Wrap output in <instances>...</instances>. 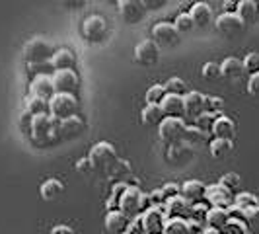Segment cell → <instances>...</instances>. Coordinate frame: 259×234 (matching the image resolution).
I'll list each match as a JSON object with an SVG mask.
<instances>
[{
  "mask_svg": "<svg viewBox=\"0 0 259 234\" xmlns=\"http://www.w3.org/2000/svg\"><path fill=\"white\" fill-rule=\"evenodd\" d=\"M148 207V195L144 193L139 185H127V189L119 197V211L127 215V219H135Z\"/></svg>",
  "mask_w": 259,
  "mask_h": 234,
  "instance_id": "obj_1",
  "label": "cell"
},
{
  "mask_svg": "<svg viewBox=\"0 0 259 234\" xmlns=\"http://www.w3.org/2000/svg\"><path fill=\"white\" fill-rule=\"evenodd\" d=\"M57 119L51 117V113H39L33 115L31 119V125H29V133H31V139L35 143H49L53 139L59 137L57 133Z\"/></svg>",
  "mask_w": 259,
  "mask_h": 234,
  "instance_id": "obj_2",
  "label": "cell"
},
{
  "mask_svg": "<svg viewBox=\"0 0 259 234\" xmlns=\"http://www.w3.org/2000/svg\"><path fill=\"white\" fill-rule=\"evenodd\" d=\"M78 100L74 94H65V92H55L49 100V113L57 121H63L66 117L76 115Z\"/></svg>",
  "mask_w": 259,
  "mask_h": 234,
  "instance_id": "obj_3",
  "label": "cell"
},
{
  "mask_svg": "<svg viewBox=\"0 0 259 234\" xmlns=\"http://www.w3.org/2000/svg\"><path fill=\"white\" fill-rule=\"evenodd\" d=\"M53 53L55 51H53L51 43L45 37L37 35V37H31L24 45L22 55H24L27 65H33V63H47V61H51Z\"/></svg>",
  "mask_w": 259,
  "mask_h": 234,
  "instance_id": "obj_4",
  "label": "cell"
},
{
  "mask_svg": "<svg viewBox=\"0 0 259 234\" xmlns=\"http://www.w3.org/2000/svg\"><path fill=\"white\" fill-rule=\"evenodd\" d=\"M160 127V139L166 144H178L187 135V125L182 117H164Z\"/></svg>",
  "mask_w": 259,
  "mask_h": 234,
  "instance_id": "obj_5",
  "label": "cell"
},
{
  "mask_svg": "<svg viewBox=\"0 0 259 234\" xmlns=\"http://www.w3.org/2000/svg\"><path fill=\"white\" fill-rule=\"evenodd\" d=\"M168 211L166 205L162 207H146L141 213V222H143L144 234H162L164 222L168 221Z\"/></svg>",
  "mask_w": 259,
  "mask_h": 234,
  "instance_id": "obj_6",
  "label": "cell"
},
{
  "mask_svg": "<svg viewBox=\"0 0 259 234\" xmlns=\"http://www.w3.org/2000/svg\"><path fill=\"white\" fill-rule=\"evenodd\" d=\"M88 158L92 160L94 168H100V170H107L111 168V164L117 160V152H115V146L107 141H100L96 143L90 148V154Z\"/></svg>",
  "mask_w": 259,
  "mask_h": 234,
  "instance_id": "obj_7",
  "label": "cell"
},
{
  "mask_svg": "<svg viewBox=\"0 0 259 234\" xmlns=\"http://www.w3.org/2000/svg\"><path fill=\"white\" fill-rule=\"evenodd\" d=\"M80 33H82V37L86 39L88 43H100L105 37V33H107V24H105V20L102 16L92 14V16H88L82 22Z\"/></svg>",
  "mask_w": 259,
  "mask_h": 234,
  "instance_id": "obj_8",
  "label": "cell"
},
{
  "mask_svg": "<svg viewBox=\"0 0 259 234\" xmlns=\"http://www.w3.org/2000/svg\"><path fill=\"white\" fill-rule=\"evenodd\" d=\"M234 201V193L228 191L222 183H212L207 185L205 189V203H208V207H224L230 209Z\"/></svg>",
  "mask_w": 259,
  "mask_h": 234,
  "instance_id": "obj_9",
  "label": "cell"
},
{
  "mask_svg": "<svg viewBox=\"0 0 259 234\" xmlns=\"http://www.w3.org/2000/svg\"><path fill=\"white\" fill-rule=\"evenodd\" d=\"M117 10L121 20H125L127 24H137L144 18L146 6L143 0H117Z\"/></svg>",
  "mask_w": 259,
  "mask_h": 234,
  "instance_id": "obj_10",
  "label": "cell"
},
{
  "mask_svg": "<svg viewBox=\"0 0 259 234\" xmlns=\"http://www.w3.org/2000/svg\"><path fill=\"white\" fill-rule=\"evenodd\" d=\"M214 26H217V29L221 31L224 37H234V35L244 31L246 24L240 20V16L236 12H224L214 20Z\"/></svg>",
  "mask_w": 259,
  "mask_h": 234,
  "instance_id": "obj_11",
  "label": "cell"
},
{
  "mask_svg": "<svg viewBox=\"0 0 259 234\" xmlns=\"http://www.w3.org/2000/svg\"><path fill=\"white\" fill-rule=\"evenodd\" d=\"M160 47L154 39H144L135 47V61L143 66H152L158 63Z\"/></svg>",
  "mask_w": 259,
  "mask_h": 234,
  "instance_id": "obj_12",
  "label": "cell"
},
{
  "mask_svg": "<svg viewBox=\"0 0 259 234\" xmlns=\"http://www.w3.org/2000/svg\"><path fill=\"white\" fill-rule=\"evenodd\" d=\"M152 39L158 43V47H171L180 41V31L176 29L174 24L169 22H158L154 27H152Z\"/></svg>",
  "mask_w": 259,
  "mask_h": 234,
  "instance_id": "obj_13",
  "label": "cell"
},
{
  "mask_svg": "<svg viewBox=\"0 0 259 234\" xmlns=\"http://www.w3.org/2000/svg\"><path fill=\"white\" fill-rule=\"evenodd\" d=\"M53 86H55V92L74 94L78 90V74L74 72V68L55 70L53 72Z\"/></svg>",
  "mask_w": 259,
  "mask_h": 234,
  "instance_id": "obj_14",
  "label": "cell"
},
{
  "mask_svg": "<svg viewBox=\"0 0 259 234\" xmlns=\"http://www.w3.org/2000/svg\"><path fill=\"white\" fill-rule=\"evenodd\" d=\"M205 100L207 96H203L201 92H185L183 94V107H185V115L189 119H197L205 111Z\"/></svg>",
  "mask_w": 259,
  "mask_h": 234,
  "instance_id": "obj_15",
  "label": "cell"
},
{
  "mask_svg": "<svg viewBox=\"0 0 259 234\" xmlns=\"http://www.w3.org/2000/svg\"><path fill=\"white\" fill-rule=\"evenodd\" d=\"M53 94H55L53 76H49V74L33 76L31 84H29V96H37V98H43V100H51Z\"/></svg>",
  "mask_w": 259,
  "mask_h": 234,
  "instance_id": "obj_16",
  "label": "cell"
},
{
  "mask_svg": "<svg viewBox=\"0 0 259 234\" xmlns=\"http://www.w3.org/2000/svg\"><path fill=\"white\" fill-rule=\"evenodd\" d=\"M162 113L164 117H182L185 115V107H183V96L180 94H166L164 100L160 102Z\"/></svg>",
  "mask_w": 259,
  "mask_h": 234,
  "instance_id": "obj_17",
  "label": "cell"
},
{
  "mask_svg": "<svg viewBox=\"0 0 259 234\" xmlns=\"http://www.w3.org/2000/svg\"><path fill=\"white\" fill-rule=\"evenodd\" d=\"M82 131H84V121L78 115L66 117V119L57 123V133L61 139H74Z\"/></svg>",
  "mask_w": 259,
  "mask_h": 234,
  "instance_id": "obj_18",
  "label": "cell"
},
{
  "mask_svg": "<svg viewBox=\"0 0 259 234\" xmlns=\"http://www.w3.org/2000/svg\"><path fill=\"white\" fill-rule=\"evenodd\" d=\"M189 16L193 20V26L197 27H207L208 24H212V8L208 6L207 2H195L193 6L189 8Z\"/></svg>",
  "mask_w": 259,
  "mask_h": 234,
  "instance_id": "obj_19",
  "label": "cell"
},
{
  "mask_svg": "<svg viewBox=\"0 0 259 234\" xmlns=\"http://www.w3.org/2000/svg\"><path fill=\"white\" fill-rule=\"evenodd\" d=\"M210 133L214 135V139H230L232 141L234 133H236V123L228 115L221 113V115L212 121Z\"/></svg>",
  "mask_w": 259,
  "mask_h": 234,
  "instance_id": "obj_20",
  "label": "cell"
},
{
  "mask_svg": "<svg viewBox=\"0 0 259 234\" xmlns=\"http://www.w3.org/2000/svg\"><path fill=\"white\" fill-rule=\"evenodd\" d=\"M164 205H166V211H168V217H182V219H187L193 203H189V201L180 193V195H174V197L166 199Z\"/></svg>",
  "mask_w": 259,
  "mask_h": 234,
  "instance_id": "obj_21",
  "label": "cell"
},
{
  "mask_svg": "<svg viewBox=\"0 0 259 234\" xmlns=\"http://www.w3.org/2000/svg\"><path fill=\"white\" fill-rule=\"evenodd\" d=\"M129 226V219L127 215H123L119 209H113L107 213L105 217V230L109 234H123Z\"/></svg>",
  "mask_w": 259,
  "mask_h": 234,
  "instance_id": "obj_22",
  "label": "cell"
},
{
  "mask_svg": "<svg viewBox=\"0 0 259 234\" xmlns=\"http://www.w3.org/2000/svg\"><path fill=\"white\" fill-rule=\"evenodd\" d=\"M230 219V209L224 207H208L207 211V219H205V224L219 230L222 234V228L226 226V222Z\"/></svg>",
  "mask_w": 259,
  "mask_h": 234,
  "instance_id": "obj_23",
  "label": "cell"
},
{
  "mask_svg": "<svg viewBox=\"0 0 259 234\" xmlns=\"http://www.w3.org/2000/svg\"><path fill=\"white\" fill-rule=\"evenodd\" d=\"M205 189L207 185L201 180H187L182 185V195L189 203H199V201H205Z\"/></svg>",
  "mask_w": 259,
  "mask_h": 234,
  "instance_id": "obj_24",
  "label": "cell"
},
{
  "mask_svg": "<svg viewBox=\"0 0 259 234\" xmlns=\"http://www.w3.org/2000/svg\"><path fill=\"white\" fill-rule=\"evenodd\" d=\"M63 193H65V185L57 178L45 180V182L41 183V187H39V195H41L43 201H57Z\"/></svg>",
  "mask_w": 259,
  "mask_h": 234,
  "instance_id": "obj_25",
  "label": "cell"
},
{
  "mask_svg": "<svg viewBox=\"0 0 259 234\" xmlns=\"http://www.w3.org/2000/svg\"><path fill=\"white\" fill-rule=\"evenodd\" d=\"M49 63H51L53 70H66V68H74L76 57L70 49H59V51L53 53Z\"/></svg>",
  "mask_w": 259,
  "mask_h": 234,
  "instance_id": "obj_26",
  "label": "cell"
},
{
  "mask_svg": "<svg viewBox=\"0 0 259 234\" xmlns=\"http://www.w3.org/2000/svg\"><path fill=\"white\" fill-rule=\"evenodd\" d=\"M141 121L146 127H152V125H160L164 121V113H162V107L160 104H146L141 111Z\"/></svg>",
  "mask_w": 259,
  "mask_h": 234,
  "instance_id": "obj_27",
  "label": "cell"
},
{
  "mask_svg": "<svg viewBox=\"0 0 259 234\" xmlns=\"http://www.w3.org/2000/svg\"><path fill=\"white\" fill-rule=\"evenodd\" d=\"M232 207L238 211H247V209H257L259 207V197L253 195L251 191H236L234 193Z\"/></svg>",
  "mask_w": 259,
  "mask_h": 234,
  "instance_id": "obj_28",
  "label": "cell"
},
{
  "mask_svg": "<svg viewBox=\"0 0 259 234\" xmlns=\"http://www.w3.org/2000/svg\"><path fill=\"white\" fill-rule=\"evenodd\" d=\"M236 14L240 16V20L247 24V22H253L259 16V6L253 0H242L236 4Z\"/></svg>",
  "mask_w": 259,
  "mask_h": 234,
  "instance_id": "obj_29",
  "label": "cell"
},
{
  "mask_svg": "<svg viewBox=\"0 0 259 234\" xmlns=\"http://www.w3.org/2000/svg\"><path fill=\"white\" fill-rule=\"evenodd\" d=\"M244 72V65L240 59L236 57H228L221 63V76L224 78H238Z\"/></svg>",
  "mask_w": 259,
  "mask_h": 234,
  "instance_id": "obj_30",
  "label": "cell"
},
{
  "mask_svg": "<svg viewBox=\"0 0 259 234\" xmlns=\"http://www.w3.org/2000/svg\"><path fill=\"white\" fill-rule=\"evenodd\" d=\"M234 148V143L230 139H212L210 143H208V152L212 158H224V156H228L232 152Z\"/></svg>",
  "mask_w": 259,
  "mask_h": 234,
  "instance_id": "obj_31",
  "label": "cell"
},
{
  "mask_svg": "<svg viewBox=\"0 0 259 234\" xmlns=\"http://www.w3.org/2000/svg\"><path fill=\"white\" fill-rule=\"evenodd\" d=\"M162 234H189V222L182 217H169L168 221L164 222Z\"/></svg>",
  "mask_w": 259,
  "mask_h": 234,
  "instance_id": "obj_32",
  "label": "cell"
},
{
  "mask_svg": "<svg viewBox=\"0 0 259 234\" xmlns=\"http://www.w3.org/2000/svg\"><path fill=\"white\" fill-rule=\"evenodd\" d=\"M26 111L31 117L39 115V113H49V100H43V98H37V96H27Z\"/></svg>",
  "mask_w": 259,
  "mask_h": 234,
  "instance_id": "obj_33",
  "label": "cell"
},
{
  "mask_svg": "<svg viewBox=\"0 0 259 234\" xmlns=\"http://www.w3.org/2000/svg\"><path fill=\"white\" fill-rule=\"evenodd\" d=\"M222 234H247V222L242 217L230 215L226 226L222 228Z\"/></svg>",
  "mask_w": 259,
  "mask_h": 234,
  "instance_id": "obj_34",
  "label": "cell"
},
{
  "mask_svg": "<svg viewBox=\"0 0 259 234\" xmlns=\"http://www.w3.org/2000/svg\"><path fill=\"white\" fill-rule=\"evenodd\" d=\"M166 94H168L166 84H154V86H150L146 90V104H160Z\"/></svg>",
  "mask_w": 259,
  "mask_h": 234,
  "instance_id": "obj_35",
  "label": "cell"
},
{
  "mask_svg": "<svg viewBox=\"0 0 259 234\" xmlns=\"http://www.w3.org/2000/svg\"><path fill=\"white\" fill-rule=\"evenodd\" d=\"M207 211H208V203L205 201H199V203H193L191 205V211H189V221H195V222H201V224H205V219H207Z\"/></svg>",
  "mask_w": 259,
  "mask_h": 234,
  "instance_id": "obj_36",
  "label": "cell"
},
{
  "mask_svg": "<svg viewBox=\"0 0 259 234\" xmlns=\"http://www.w3.org/2000/svg\"><path fill=\"white\" fill-rule=\"evenodd\" d=\"M242 65H244V72H249V74L259 72V53H247L244 61H242Z\"/></svg>",
  "mask_w": 259,
  "mask_h": 234,
  "instance_id": "obj_37",
  "label": "cell"
},
{
  "mask_svg": "<svg viewBox=\"0 0 259 234\" xmlns=\"http://www.w3.org/2000/svg\"><path fill=\"white\" fill-rule=\"evenodd\" d=\"M222 107H224L222 98H219V96H207V100H205V111L212 113V115H221Z\"/></svg>",
  "mask_w": 259,
  "mask_h": 234,
  "instance_id": "obj_38",
  "label": "cell"
},
{
  "mask_svg": "<svg viewBox=\"0 0 259 234\" xmlns=\"http://www.w3.org/2000/svg\"><path fill=\"white\" fill-rule=\"evenodd\" d=\"M174 26H176V29H178L180 33H185V31L193 29V20H191V16H189V12L178 14V18H176Z\"/></svg>",
  "mask_w": 259,
  "mask_h": 234,
  "instance_id": "obj_39",
  "label": "cell"
},
{
  "mask_svg": "<svg viewBox=\"0 0 259 234\" xmlns=\"http://www.w3.org/2000/svg\"><path fill=\"white\" fill-rule=\"evenodd\" d=\"M201 74L205 80H217V78H221V65L219 63H205L203 68H201Z\"/></svg>",
  "mask_w": 259,
  "mask_h": 234,
  "instance_id": "obj_40",
  "label": "cell"
},
{
  "mask_svg": "<svg viewBox=\"0 0 259 234\" xmlns=\"http://www.w3.org/2000/svg\"><path fill=\"white\" fill-rule=\"evenodd\" d=\"M228 191H232V193H236V189L240 187V176L238 174H234V172H228V174H224L221 178V182Z\"/></svg>",
  "mask_w": 259,
  "mask_h": 234,
  "instance_id": "obj_41",
  "label": "cell"
},
{
  "mask_svg": "<svg viewBox=\"0 0 259 234\" xmlns=\"http://www.w3.org/2000/svg\"><path fill=\"white\" fill-rule=\"evenodd\" d=\"M107 172L111 174V178H121V176H125V174L129 172V164H127L125 160H119V158H117Z\"/></svg>",
  "mask_w": 259,
  "mask_h": 234,
  "instance_id": "obj_42",
  "label": "cell"
},
{
  "mask_svg": "<svg viewBox=\"0 0 259 234\" xmlns=\"http://www.w3.org/2000/svg\"><path fill=\"white\" fill-rule=\"evenodd\" d=\"M166 88H168L169 94H180V96H183L185 94V82H183L182 78L174 76L166 82Z\"/></svg>",
  "mask_w": 259,
  "mask_h": 234,
  "instance_id": "obj_43",
  "label": "cell"
},
{
  "mask_svg": "<svg viewBox=\"0 0 259 234\" xmlns=\"http://www.w3.org/2000/svg\"><path fill=\"white\" fill-rule=\"evenodd\" d=\"M164 203H166V195L162 191V187L148 193V207H162Z\"/></svg>",
  "mask_w": 259,
  "mask_h": 234,
  "instance_id": "obj_44",
  "label": "cell"
},
{
  "mask_svg": "<svg viewBox=\"0 0 259 234\" xmlns=\"http://www.w3.org/2000/svg\"><path fill=\"white\" fill-rule=\"evenodd\" d=\"M27 70L33 74V76H39V74H47L49 70H53L51 63H33V65H27Z\"/></svg>",
  "mask_w": 259,
  "mask_h": 234,
  "instance_id": "obj_45",
  "label": "cell"
},
{
  "mask_svg": "<svg viewBox=\"0 0 259 234\" xmlns=\"http://www.w3.org/2000/svg\"><path fill=\"white\" fill-rule=\"evenodd\" d=\"M247 92H249L251 96H259V72L249 74V80H247Z\"/></svg>",
  "mask_w": 259,
  "mask_h": 234,
  "instance_id": "obj_46",
  "label": "cell"
},
{
  "mask_svg": "<svg viewBox=\"0 0 259 234\" xmlns=\"http://www.w3.org/2000/svg\"><path fill=\"white\" fill-rule=\"evenodd\" d=\"M162 191H164V195H166V199H169V197H174V195L182 193V185L169 182V183H166V185L162 187Z\"/></svg>",
  "mask_w": 259,
  "mask_h": 234,
  "instance_id": "obj_47",
  "label": "cell"
},
{
  "mask_svg": "<svg viewBox=\"0 0 259 234\" xmlns=\"http://www.w3.org/2000/svg\"><path fill=\"white\" fill-rule=\"evenodd\" d=\"M76 170L80 172V174H88V172H92L94 170V164H92V160L86 156V158H80L76 162Z\"/></svg>",
  "mask_w": 259,
  "mask_h": 234,
  "instance_id": "obj_48",
  "label": "cell"
},
{
  "mask_svg": "<svg viewBox=\"0 0 259 234\" xmlns=\"http://www.w3.org/2000/svg\"><path fill=\"white\" fill-rule=\"evenodd\" d=\"M143 2L146 6V10H160V8H164L168 4V0H143Z\"/></svg>",
  "mask_w": 259,
  "mask_h": 234,
  "instance_id": "obj_49",
  "label": "cell"
},
{
  "mask_svg": "<svg viewBox=\"0 0 259 234\" xmlns=\"http://www.w3.org/2000/svg\"><path fill=\"white\" fill-rule=\"evenodd\" d=\"M51 234H74V230L68 224H57V226H53Z\"/></svg>",
  "mask_w": 259,
  "mask_h": 234,
  "instance_id": "obj_50",
  "label": "cell"
},
{
  "mask_svg": "<svg viewBox=\"0 0 259 234\" xmlns=\"http://www.w3.org/2000/svg\"><path fill=\"white\" fill-rule=\"evenodd\" d=\"M238 2H242V0H226V4H238Z\"/></svg>",
  "mask_w": 259,
  "mask_h": 234,
  "instance_id": "obj_51",
  "label": "cell"
},
{
  "mask_svg": "<svg viewBox=\"0 0 259 234\" xmlns=\"http://www.w3.org/2000/svg\"><path fill=\"white\" fill-rule=\"evenodd\" d=\"M253 2H255V4H257V6H259V0H253Z\"/></svg>",
  "mask_w": 259,
  "mask_h": 234,
  "instance_id": "obj_52",
  "label": "cell"
},
{
  "mask_svg": "<svg viewBox=\"0 0 259 234\" xmlns=\"http://www.w3.org/2000/svg\"><path fill=\"white\" fill-rule=\"evenodd\" d=\"M109 2H115V4H117V0H109Z\"/></svg>",
  "mask_w": 259,
  "mask_h": 234,
  "instance_id": "obj_53",
  "label": "cell"
},
{
  "mask_svg": "<svg viewBox=\"0 0 259 234\" xmlns=\"http://www.w3.org/2000/svg\"><path fill=\"white\" fill-rule=\"evenodd\" d=\"M123 234H129V232H123Z\"/></svg>",
  "mask_w": 259,
  "mask_h": 234,
  "instance_id": "obj_54",
  "label": "cell"
}]
</instances>
